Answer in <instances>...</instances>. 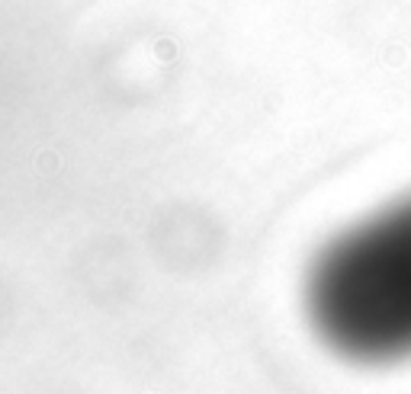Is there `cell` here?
Here are the masks:
<instances>
[{"label":"cell","instance_id":"cell-1","mask_svg":"<svg viewBox=\"0 0 411 394\" xmlns=\"http://www.w3.org/2000/svg\"><path fill=\"white\" fill-rule=\"evenodd\" d=\"M302 304L312 333L341 359L411 362V193L325 241L308 263Z\"/></svg>","mask_w":411,"mask_h":394}]
</instances>
